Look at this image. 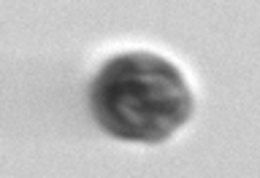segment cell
Masks as SVG:
<instances>
[{
    "mask_svg": "<svg viewBox=\"0 0 260 178\" xmlns=\"http://www.w3.org/2000/svg\"><path fill=\"white\" fill-rule=\"evenodd\" d=\"M92 113L109 135L160 143L190 119L192 92L174 62L130 52L109 60L92 81Z\"/></svg>",
    "mask_w": 260,
    "mask_h": 178,
    "instance_id": "obj_1",
    "label": "cell"
}]
</instances>
